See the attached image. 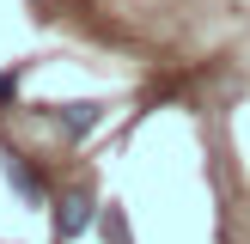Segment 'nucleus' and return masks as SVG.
I'll return each mask as SVG.
<instances>
[{"instance_id": "f257e3e1", "label": "nucleus", "mask_w": 250, "mask_h": 244, "mask_svg": "<svg viewBox=\"0 0 250 244\" xmlns=\"http://www.w3.org/2000/svg\"><path fill=\"white\" fill-rule=\"evenodd\" d=\"M92 220H98V202H92V195H61V202H55V238H61V244L85 238Z\"/></svg>"}, {"instance_id": "7ed1b4c3", "label": "nucleus", "mask_w": 250, "mask_h": 244, "mask_svg": "<svg viewBox=\"0 0 250 244\" xmlns=\"http://www.w3.org/2000/svg\"><path fill=\"white\" fill-rule=\"evenodd\" d=\"M98 116H104L98 104H61V110H55V122H61V134H67V141H85V134L98 128Z\"/></svg>"}, {"instance_id": "39448f33", "label": "nucleus", "mask_w": 250, "mask_h": 244, "mask_svg": "<svg viewBox=\"0 0 250 244\" xmlns=\"http://www.w3.org/2000/svg\"><path fill=\"white\" fill-rule=\"evenodd\" d=\"M12 92H19V85H12V73H0V104H12Z\"/></svg>"}, {"instance_id": "f03ea898", "label": "nucleus", "mask_w": 250, "mask_h": 244, "mask_svg": "<svg viewBox=\"0 0 250 244\" xmlns=\"http://www.w3.org/2000/svg\"><path fill=\"white\" fill-rule=\"evenodd\" d=\"M6 177H12V189H19L24 195V202H43V195H49V183H43V171H31V159H24V153H6Z\"/></svg>"}, {"instance_id": "20e7f679", "label": "nucleus", "mask_w": 250, "mask_h": 244, "mask_svg": "<svg viewBox=\"0 0 250 244\" xmlns=\"http://www.w3.org/2000/svg\"><path fill=\"white\" fill-rule=\"evenodd\" d=\"M104 232H110V244H128V226H122V214H116V207L104 214Z\"/></svg>"}]
</instances>
